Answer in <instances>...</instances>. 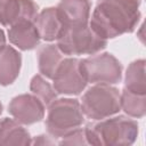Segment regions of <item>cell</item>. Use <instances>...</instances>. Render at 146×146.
I'll list each match as a JSON object with an SVG mask.
<instances>
[{"instance_id":"obj_1","label":"cell","mask_w":146,"mask_h":146,"mask_svg":"<svg viewBox=\"0 0 146 146\" xmlns=\"http://www.w3.org/2000/svg\"><path fill=\"white\" fill-rule=\"evenodd\" d=\"M140 0H98L89 26L107 40L131 33L140 19Z\"/></svg>"},{"instance_id":"obj_2","label":"cell","mask_w":146,"mask_h":146,"mask_svg":"<svg viewBox=\"0 0 146 146\" xmlns=\"http://www.w3.org/2000/svg\"><path fill=\"white\" fill-rule=\"evenodd\" d=\"M84 131L89 145L129 146L136 141L139 130L137 121L124 115H119L88 123Z\"/></svg>"},{"instance_id":"obj_3","label":"cell","mask_w":146,"mask_h":146,"mask_svg":"<svg viewBox=\"0 0 146 146\" xmlns=\"http://www.w3.org/2000/svg\"><path fill=\"white\" fill-rule=\"evenodd\" d=\"M83 121V113L78 99L56 98L48 106L44 124L51 137L63 138L75 129H79Z\"/></svg>"},{"instance_id":"obj_4","label":"cell","mask_w":146,"mask_h":146,"mask_svg":"<svg viewBox=\"0 0 146 146\" xmlns=\"http://www.w3.org/2000/svg\"><path fill=\"white\" fill-rule=\"evenodd\" d=\"M82 113L91 120H103L120 112V91L110 84L96 83L81 99Z\"/></svg>"},{"instance_id":"obj_5","label":"cell","mask_w":146,"mask_h":146,"mask_svg":"<svg viewBox=\"0 0 146 146\" xmlns=\"http://www.w3.org/2000/svg\"><path fill=\"white\" fill-rule=\"evenodd\" d=\"M57 46L64 55H94L106 48L107 40L97 35L88 24L64 29Z\"/></svg>"},{"instance_id":"obj_6","label":"cell","mask_w":146,"mask_h":146,"mask_svg":"<svg viewBox=\"0 0 146 146\" xmlns=\"http://www.w3.org/2000/svg\"><path fill=\"white\" fill-rule=\"evenodd\" d=\"M80 68L87 83L115 84L122 79V65L110 52L80 59Z\"/></svg>"},{"instance_id":"obj_7","label":"cell","mask_w":146,"mask_h":146,"mask_svg":"<svg viewBox=\"0 0 146 146\" xmlns=\"http://www.w3.org/2000/svg\"><path fill=\"white\" fill-rule=\"evenodd\" d=\"M54 89L57 94L80 95L87 87V81L80 68V59L74 57L63 58L52 78Z\"/></svg>"},{"instance_id":"obj_8","label":"cell","mask_w":146,"mask_h":146,"mask_svg":"<svg viewBox=\"0 0 146 146\" xmlns=\"http://www.w3.org/2000/svg\"><path fill=\"white\" fill-rule=\"evenodd\" d=\"M8 112L21 124H33L40 122L44 116V105L34 95L23 94L14 97L9 105Z\"/></svg>"},{"instance_id":"obj_9","label":"cell","mask_w":146,"mask_h":146,"mask_svg":"<svg viewBox=\"0 0 146 146\" xmlns=\"http://www.w3.org/2000/svg\"><path fill=\"white\" fill-rule=\"evenodd\" d=\"M38 9L33 0H0V24L10 27L22 21H34Z\"/></svg>"},{"instance_id":"obj_10","label":"cell","mask_w":146,"mask_h":146,"mask_svg":"<svg viewBox=\"0 0 146 146\" xmlns=\"http://www.w3.org/2000/svg\"><path fill=\"white\" fill-rule=\"evenodd\" d=\"M56 8L64 29L89 24L90 0H62Z\"/></svg>"},{"instance_id":"obj_11","label":"cell","mask_w":146,"mask_h":146,"mask_svg":"<svg viewBox=\"0 0 146 146\" xmlns=\"http://www.w3.org/2000/svg\"><path fill=\"white\" fill-rule=\"evenodd\" d=\"M9 41L21 50H31L40 42V35L34 21H22L8 30Z\"/></svg>"},{"instance_id":"obj_12","label":"cell","mask_w":146,"mask_h":146,"mask_svg":"<svg viewBox=\"0 0 146 146\" xmlns=\"http://www.w3.org/2000/svg\"><path fill=\"white\" fill-rule=\"evenodd\" d=\"M34 24L39 32L40 39L44 41L57 40L64 30L56 7L46 8L39 13L34 19Z\"/></svg>"},{"instance_id":"obj_13","label":"cell","mask_w":146,"mask_h":146,"mask_svg":"<svg viewBox=\"0 0 146 146\" xmlns=\"http://www.w3.org/2000/svg\"><path fill=\"white\" fill-rule=\"evenodd\" d=\"M21 66V54L11 46H5L0 50V86L11 84L18 78Z\"/></svg>"},{"instance_id":"obj_14","label":"cell","mask_w":146,"mask_h":146,"mask_svg":"<svg viewBox=\"0 0 146 146\" xmlns=\"http://www.w3.org/2000/svg\"><path fill=\"white\" fill-rule=\"evenodd\" d=\"M30 132L16 120L3 117L0 119V146L31 145Z\"/></svg>"},{"instance_id":"obj_15","label":"cell","mask_w":146,"mask_h":146,"mask_svg":"<svg viewBox=\"0 0 146 146\" xmlns=\"http://www.w3.org/2000/svg\"><path fill=\"white\" fill-rule=\"evenodd\" d=\"M63 58V52L59 50L57 44L42 46L38 51V65L41 75L52 80Z\"/></svg>"},{"instance_id":"obj_16","label":"cell","mask_w":146,"mask_h":146,"mask_svg":"<svg viewBox=\"0 0 146 146\" xmlns=\"http://www.w3.org/2000/svg\"><path fill=\"white\" fill-rule=\"evenodd\" d=\"M145 64V59H137L128 66L124 78V89L135 94L146 95Z\"/></svg>"},{"instance_id":"obj_17","label":"cell","mask_w":146,"mask_h":146,"mask_svg":"<svg viewBox=\"0 0 146 146\" xmlns=\"http://www.w3.org/2000/svg\"><path fill=\"white\" fill-rule=\"evenodd\" d=\"M120 104L124 113L131 117H143L146 113V95H139L123 89L120 94Z\"/></svg>"},{"instance_id":"obj_18","label":"cell","mask_w":146,"mask_h":146,"mask_svg":"<svg viewBox=\"0 0 146 146\" xmlns=\"http://www.w3.org/2000/svg\"><path fill=\"white\" fill-rule=\"evenodd\" d=\"M30 89L32 94L42 102L44 107H48L49 104L54 102L57 97V92L54 89V87L49 82H47L41 74H36L32 78Z\"/></svg>"},{"instance_id":"obj_19","label":"cell","mask_w":146,"mask_h":146,"mask_svg":"<svg viewBox=\"0 0 146 146\" xmlns=\"http://www.w3.org/2000/svg\"><path fill=\"white\" fill-rule=\"evenodd\" d=\"M59 144L60 145H86V144H88L87 138H86L84 128L75 129L74 131L64 136L62 138V140L59 141Z\"/></svg>"},{"instance_id":"obj_20","label":"cell","mask_w":146,"mask_h":146,"mask_svg":"<svg viewBox=\"0 0 146 146\" xmlns=\"http://www.w3.org/2000/svg\"><path fill=\"white\" fill-rule=\"evenodd\" d=\"M6 46V36H5V33L3 31L0 29V50Z\"/></svg>"},{"instance_id":"obj_21","label":"cell","mask_w":146,"mask_h":146,"mask_svg":"<svg viewBox=\"0 0 146 146\" xmlns=\"http://www.w3.org/2000/svg\"><path fill=\"white\" fill-rule=\"evenodd\" d=\"M2 113V104H1V102H0V114Z\"/></svg>"}]
</instances>
